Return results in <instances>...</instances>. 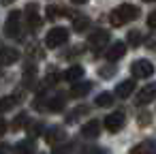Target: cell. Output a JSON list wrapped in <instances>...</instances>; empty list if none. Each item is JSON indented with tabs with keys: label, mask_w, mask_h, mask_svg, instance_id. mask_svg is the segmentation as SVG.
I'll return each mask as SVG.
<instances>
[{
	"label": "cell",
	"mask_w": 156,
	"mask_h": 154,
	"mask_svg": "<svg viewBox=\"0 0 156 154\" xmlns=\"http://www.w3.org/2000/svg\"><path fill=\"white\" fill-rule=\"evenodd\" d=\"M64 139V131L60 128V126H51L49 131H47V135H45V141L49 143V145H54V143H58V141H62Z\"/></svg>",
	"instance_id": "obj_16"
},
{
	"label": "cell",
	"mask_w": 156,
	"mask_h": 154,
	"mask_svg": "<svg viewBox=\"0 0 156 154\" xmlns=\"http://www.w3.org/2000/svg\"><path fill=\"white\" fill-rule=\"evenodd\" d=\"M15 105H17V96H5V98H0V113L13 109Z\"/></svg>",
	"instance_id": "obj_20"
},
{
	"label": "cell",
	"mask_w": 156,
	"mask_h": 154,
	"mask_svg": "<svg viewBox=\"0 0 156 154\" xmlns=\"http://www.w3.org/2000/svg\"><path fill=\"white\" fill-rule=\"evenodd\" d=\"M71 2H73V5H86L88 0H71Z\"/></svg>",
	"instance_id": "obj_34"
},
{
	"label": "cell",
	"mask_w": 156,
	"mask_h": 154,
	"mask_svg": "<svg viewBox=\"0 0 156 154\" xmlns=\"http://www.w3.org/2000/svg\"><path fill=\"white\" fill-rule=\"evenodd\" d=\"M113 103V94L111 92H101L96 96V107H109Z\"/></svg>",
	"instance_id": "obj_21"
},
{
	"label": "cell",
	"mask_w": 156,
	"mask_h": 154,
	"mask_svg": "<svg viewBox=\"0 0 156 154\" xmlns=\"http://www.w3.org/2000/svg\"><path fill=\"white\" fill-rule=\"evenodd\" d=\"M15 154H34V143H32L30 139L20 141V143L15 145Z\"/></svg>",
	"instance_id": "obj_19"
},
{
	"label": "cell",
	"mask_w": 156,
	"mask_h": 154,
	"mask_svg": "<svg viewBox=\"0 0 156 154\" xmlns=\"http://www.w3.org/2000/svg\"><path fill=\"white\" fill-rule=\"evenodd\" d=\"M130 154H156V141L154 139H145V141L133 145Z\"/></svg>",
	"instance_id": "obj_11"
},
{
	"label": "cell",
	"mask_w": 156,
	"mask_h": 154,
	"mask_svg": "<svg viewBox=\"0 0 156 154\" xmlns=\"http://www.w3.org/2000/svg\"><path fill=\"white\" fill-rule=\"evenodd\" d=\"M130 71H133L135 77L145 79V77H152V75H154V64H152L150 60H145V58H139V60H135V62L130 64Z\"/></svg>",
	"instance_id": "obj_4"
},
{
	"label": "cell",
	"mask_w": 156,
	"mask_h": 154,
	"mask_svg": "<svg viewBox=\"0 0 156 154\" xmlns=\"http://www.w3.org/2000/svg\"><path fill=\"white\" fill-rule=\"evenodd\" d=\"M137 122H139V124H141V126H145V124H147V122H150V113H141V116H139V118H137Z\"/></svg>",
	"instance_id": "obj_28"
},
{
	"label": "cell",
	"mask_w": 156,
	"mask_h": 154,
	"mask_svg": "<svg viewBox=\"0 0 156 154\" xmlns=\"http://www.w3.org/2000/svg\"><path fill=\"white\" fill-rule=\"evenodd\" d=\"M90 88H92V84L90 81H79V84H73L71 86V96L73 98H81V96H86L88 92H90Z\"/></svg>",
	"instance_id": "obj_12"
},
{
	"label": "cell",
	"mask_w": 156,
	"mask_h": 154,
	"mask_svg": "<svg viewBox=\"0 0 156 154\" xmlns=\"http://www.w3.org/2000/svg\"><path fill=\"white\" fill-rule=\"evenodd\" d=\"M98 75H101V77H113V75H115V69H113V66H111V69H101Z\"/></svg>",
	"instance_id": "obj_26"
},
{
	"label": "cell",
	"mask_w": 156,
	"mask_h": 154,
	"mask_svg": "<svg viewBox=\"0 0 156 154\" xmlns=\"http://www.w3.org/2000/svg\"><path fill=\"white\" fill-rule=\"evenodd\" d=\"M147 47H150L152 52H156V37H152V39L147 41Z\"/></svg>",
	"instance_id": "obj_30"
},
{
	"label": "cell",
	"mask_w": 156,
	"mask_h": 154,
	"mask_svg": "<svg viewBox=\"0 0 156 154\" xmlns=\"http://www.w3.org/2000/svg\"><path fill=\"white\" fill-rule=\"evenodd\" d=\"M41 131H43V126H41V124H37V126H32V128H30V135H32V137H37Z\"/></svg>",
	"instance_id": "obj_29"
},
{
	"label": "cell",
	"mask_w": 156,
	"mask_h": 154,
	"mask_svg": "<svg viewBox=\"0 0 156 154\" xmlns=\"http://www.w3.org/2000/svg\"><path fill=\"white\" fill-rule=\"evenodd\" d=\"M88 26H90V20H88L86 15H77V17H73V30H75V32H86Z\"/></svg>",
	"instance_id": "obj_17"
},
{
	"label": "cell",
	"mask_w": 156,
	"mask_h": 154,
	"mask_svg": "<svg viewBox=\"0 0 156 154\" xmlns=\"http://www.w3.org/2000/svg\"><path fill=\"white\" fill-rule=\"evenodd\" d=\"M90 154H109V150H90Z\"/></svg>",
	"instance_id": "obj_33"
},
{
	"label": "cell",
	"mask_w": 156,
	"mask_h": 154,
	"mask_svg": "<svg viewBox=\"0 0 156 154\" xmlns=\"http://www.w3.org/2000/svg\"><path fill=\"white\" fill-rule=\"evenodd\" d=\"M24 15H26V22H28V28H30V30H37V28L41 26V15H39V7H37L34 2L26 5V11H24Z\"/></svg>",
	"instance_id": "obj_7"
},
{
	"label": "cell",
	"mask_w": 156,
	"mask_h": 154,
	"mask_svg": "<svg viewBox=\"0 0 156 154\" xmlns=\"http://www.w3.org/2000/svg\"><path fill=\"white\" fill-rule=\"evenodd\" d=\"M13 2V0H2V5H11Z\"/></svg>",
	"instance_id": "obj_35"
},
{
	"label": "cell",
	"mask_w": 156,
	"mask_h": 154,
	"mask_svg": "<svg viewBox=\"0 0 156 154\" xmlns=\"http://www.w3.org/2000/svg\"><path fill=\"white\" fill-rule=\"evenodd\" d=\"M5 34L9 39H17L22 34V17H20V11L9 13V17L5 22Z\"/></svg>",
	"instance_id": "obj_3"
},
{
	"label": "cell",
	"mask_w": 156,
	"mask_h": 154,
	"mask_svg": "<svg viewBox=\"0 0 156 154\" xmlns=\"http://www.w3.org/2000/svg\"><path fill=\"white\" fill-rule=\"evenodd\" d=\"M79 116H88V107H77V109H73V111L69 113L66 122H77V120H79Z\"/></svg>",
	"instance_id": "obj_23"
},
{
	"label": "cell",
	"mask_w": 156,
	"mask_h": 154,
	"mask_svg": "<svg viewBox=\"0 0 156 154\" xmlns=\"http://www.w3.org/2000/svg\"><path fill=\"white\" fill-rule=\"evenodd\" d=\"M66 152H69V150H66V148H56V150H54V152H51V154H66Z\"/></svg>",
	"instance_id": "obj_32"
},
{
	"label": "cell",
	"mask_w": 156,
	"mask_h": 154,
	"mask_svg": "<svg viewBox=\"0 0 156 154\" xmlns=\"http://www.w3.org/2000/svg\"><path fill=\"white\" fill-rule=\"evenodd\" d=\"M143 2H156V0H143Z\"/></svg>",
	"instance_id": "obj_36"
},
{
	"label": "cell",
	"mask_w": 156,
	"mask_h": 154,
	"mask_svg": "<svg viewBox=\"0 0 156 154\" xmlns=\"http://www.w3.org/2000/svg\"><path fill=\"white\" fill-rule=\"evenodd\" d=\"M152 101H156V81H154V84H145V86L137 92V96H135V103H137V105H147V103H152Z\"/></svg>",
	"instance_id": "obj_5"
},
{
	"label": "cell",
	"mask_w": 156,
	"mask_h": 154,
	"mask_svg": "<svg viewBox=\"0 0 156 154\" xmlns=\"http://www.w3.org/2000/svg\"><path fill=\"white\" fill-rule=\"evenodd\" d=\"M107 41H109V32H105V30H94V32H90V37H88V45H90L92 49L105 47Z\"/></svg>",
	"instance_id": "obj_8"
},
{
	"label": "cell",
	"mask_w": 156,
	"mask_h": 154,
	"mask_svg": "<svg viewBox=\"0 0 156 154\" xmlns=\"http://www.w3.org/2000/svg\"><path fill=\"white\" fill-rule=\"evenodd\" d=\"M47 109H51V111H62V109H64V96H62V94L51 96L49 103H47Z\"/></svg>",
	"instance_id": "obj_18"
},
{
	"label": "cell",
	"mask_w": 156,
	"mask_h": 154,
	"mask_svg": "<svg viewBox=\"0 0 156 154\" xmlns=\"http://www.w3.org/2000/svg\"><path fill=\"white\" fill-rule=\"evenodd\" d=\"M103 124H105V131H109V133H118V131H122V126H124V113H122V111L109 113V116H105Z\"/></svg>",
	"instance_id": "obj_6"
},
{
	"label": "cell",
	"mask_w": 156,
	"mask_h": 154,
	"mask_svg": "<svg viewBox=\"0 0 156 154\" xmlns=\"http://www.w3.org/2000/svg\"><path fill=\"white\" fill-rule=\"evenodd\" d=\"M66 41H69V30H66V28H62V26L51 28V30L47 32V37H45V45H47L49 49H56V47L64 45Z\"/></svg>",
	"instance_id": "obj_2"
},
{
	"label": "cell",
	"mask_w": 156,
	"mask_h": 154,
	"mask_svg": "<svg viewBox=\"0 0 156 154\" xmlns=\"http://www.w3.org/2000/svg\"><path fill=\"white\" fill-rule=\"evenodd\" d=\"M143 41V37H141V32L139 30H130L128 32V39H126V43L130 45V47H139V43Z\"/></svg>",
	"instance_id": "obj_22"
},
{
	"label": "cell",
	"mask_w": 156,
	"mask_h": 154,
	"mask_svg": "<svg viewBox=\"0 0 156 154\" xmlns=\"http://www.w3.org/2000/svg\"><path fill=\"white\" fill-rule=\"evenodd\" d=\"M139 17V9L135 5H120L115 7L111 13H109V22L111 26H124V24H130Z\"/></svg>",
	"instance_id": "obj_1"
},
{
	"label": "cell",
	"mask_w": 156,
	"mask_h": 154,
	"mask_svg": "<svg viewBox=\"0 0 156 154\" xmlns=\"http://www.w3.org/2000/svg\"><path fill=\"white\" fill-rule=\"evenodd\" d=\"M83 77V66H79V64H73V66H69L66 69V73H64V79L66 81H71V84H75L77 79H81Z\"/></svg>",
	"instance_id": "obj_15"
},
{
	"label": "cell",
	"mask_w": 156,
	"mask_h": 154,
	"mask_svg": "<svg viewBox=\"0 0 156 154\" xmlns=\"http://www.w3.org/2000/svg\"><path fill=\"white\" fill-rule=\"evenodd\" d=\"M17 60H20V52L15 47H2L0 49V64L2 66H9V64H13Z\"/></svg>",
	"instance_id": "obj_10"
},
{
	"label": "cell",
	"mask_w": 156,
	"mask_h": 154,
	"mask_svg": "<svg viewBox=\"0 0 156 154\" xmlns=\"http://www.w3.org/2000/svg\"><path fill=\"white\" fill-rule=\"evenodd\" d=\"M133 90H135V81H133V79H124L122 84H118L115 94H118L120 98H128V96L133 94Z\"/></svg>",
	"instance_id": "obj_13"
},
{
	"label": "cell",
	"mask_w": 156,
	"mask_h": 154,
	"mask_svg": "<svg viewBox=\"0 0 156 154\" xmlns=\"http://www.w3.org/2000/svg\"><path fill=\"white\" fill-rule=\"evenodd\" d=\"M45 13H47V20H56V17H60V15H62V9H60V7H54V5H49V7L45 9Z\"/></svg>",
	"instance_id": "obj_24"
},
{
	"label": "cell",
	"mask_w": 156,
	"mask_h": 154,
	"mask_svg": "<svg viewBox=\"0 0 156 154\" xmlns=\"http://www.w3.org/2000/svg\"><path fill=\"white\" fill-rule=\"evenodd\" d=\"M126 54V43H122V41H115L107 52H105V58L109 60V62H115V60H120L122 56Z\"/></svg>",
	"instance_id": "obj_9"
},
{
	"label": "cell",
	"mask_w": 156,
	"mask_h": 154,
	"mask_svg": "<svg viewBox=\"0 0 156 154\" xmlns=\"http://www.w3.org/2000/svg\"><path fill=\"white\" fill-rule=\"evenodd\" d=\"M5 131H7V122L0 118V135H5Z\"/></svg>",
	"instance_id": "obj_31"
},
{
	"label": "cell",
	"mask_w": 156,
	"mask_h": 154,
	"mask_svg": "<svg viewBox=\"0 0 156 154\" xmlns=\"http://www.w3.org/2000/svg\"><path fill=\"white\" fill-rule=\"evenodd\" d=\"M147 26H150V28H156V11H152V13L147 15Z\"/></svg>",
	"instance_id": "obj_27"
},
{
	"label": "cell",
	"mask_w": 156,
	"mask_h": 154,
	"mask_svg": "<svg viewBox=\"0 0 156 154\" xmlns=\"http://www.w3.org/2000/svg\"><path fill=\"white\" fill-rule=\"evenodd\" d=\"M0 154H7V152H5V150H2V148H0Z\"/></svg>",
	"instance_id": "obj_37"
},
{
	"label": "cell",
	"mask_w": 156,
	"mask_h": 154,
	"mask_svg": "<svg viewBox=\"0 0 156 154\" xmlns=\"http://www.w3.org/2000/svg\"><path fill=\"white\" fill-rule=\"evenodd\" d=\"M98 133H101V122L98 120H90V122H86L81 126V135L83 137H98Z\"/></svg>",
	"instance_id": "obj_14"
},
{
	"label": "cell",
	"mask_w": 156,
	"mask_h": 154,
	"mask_svg": "<svg viewBox=\"0 0 156 154\" xmlns=\"http://www.w3.org/2000/svg\"><path fill=\"white\" fill-rule=\"evenodd\" d=\"M26 118H28L26 113H20V116H17V120L13 122V128H20V126H24V124H26Z\"/></svg>",
	"instance_id": "obj_25"
}]
</instances>
